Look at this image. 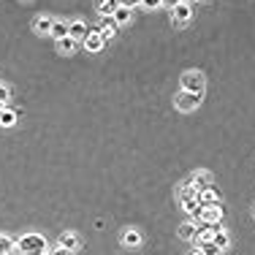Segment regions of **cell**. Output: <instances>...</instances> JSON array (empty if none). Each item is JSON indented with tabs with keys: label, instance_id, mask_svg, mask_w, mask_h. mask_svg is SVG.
<instances>
[{
	"label": "cell",
	"instance_id": "obj_1",
	"mask_svg": "<svg viewBox=\"0 0 255 255\" xmlns=\"http://www.w3.org/2000/svg\"><path fill=\"white\" fill-rule=\"evenodd\" d=\"M17 250H22L25 255H47L49 244L41 233H25V236L17 239Z\"/></svg>",
	"mask_w": 255,
	"mask_h": 255
},
{
	"label": "cell",
	"instance_id": "obj_2",
	"mask_svg": "<svg viewBox=\"0 0 255 255\" xmlns=\"http://www.w3.org/2000/svg\"><path fill=\"white\" fill-rule=\"evenodd\" d=\"M179 87H182V93H204V74L201 71H187V74H182Z\"/></svg>",
	"mask_w": 255,
	"mask_h": 255
},
{
	"label": "cell",
	"instance_id": "obj_3",
	"mask_svg": "<svg viewBox=\"0 0 255 255\" xmlns=\"http://www.w3.org/2000/svg\"><path fill=\"white\" fill-rule=\"evenodd\" d=\"M193 14H196V6H193V3H185V0H179V3H174V6H171V17H174L177 25L190 22Z\"/></svg>",
	"mask_w": 255,
	"mask_h": 255
},
{
	"label": "cell",
	"instance_id": "obj_4",
	"mask_svg": "<svg viewBox=\"0 0 255 255\" xmlns=\"http://www.w3.org/2000/svg\"><path fill=\"white\" fill-rule=\"evenodd\" d=\"M201 98H204V93H179L174 98V103H177L179 111H196L198 103H201Z\"/></svg>",
	"mask_w": 255,
	"mask_h": 255
},
{
	"label": "cell",
	"instance_id": "obj_5",
	"mask_svg": "<svg viewBox=\"0 0 255 255\" xmlns=\"http://www.w3.org/2000/svg\"><path fill=\"white\" fill-rule=\"evenodd\" d=\"M196 201H198V204H201V206H204V209H206V206H215V204H217V201H220V190H217V187H215V185H209V187H206V190H201V193H196Z\"/></svg>",
	"mask_w": 255,
	"mask_h": 255
},
{
	"label": "cell",
	"instance_id": "obj_6",
	"mask_svg": "<svg viewBox=\"0 0 255 255\" xmlns=\"http://www.w3.org/2000/svg\"><path fill=\"white\" fill-rule=\"evenodd\" d=\"M187 185H190L196 193H201V190H206L209 185H215V182H212V174H209V171H196V174L187 179Z\"/></svg>",
	"mask_w": 255,
	"mask_h": 255
},
{
	"label": "cell",
	"instance_id": "obj_7",
	"mask_svg": "<svg viewBox=\"0 0 255 255\" xmlns=\"http://www.w3.org/2000/svg\"><path fill=\"white\" fill-rule=\"evenodd\" d=\"M90 35V27L81 19H71L68 22V38H74V41H84Z\"/></svg>",
	"mask_w": 255,
	"mask_h": 255
},
{
	"label": "cell",
	"instance_id": "obj_8",
	"mask_svg": "<svg viewBox=\"0 0 255 255\" xmlns=\"http://www.w3.org/2000/svg\"><path fill=\"white\" fill-rule=\"evenodd\" d=\"M133 17V6H128V3H117L114 14H111V22L114 25H128Z\"/></svg>",
	"mask_w": 255,
	"mask_h": 255
},
{
	"label": "cell",
	"instance_id": "obj_9",
	"mask_svg": "<svg viewBox=\"0 0 255 255\" xmlns=\"http://www.w3.org/2000/svg\"><path fill=\"white\" fill-rule=\"evenodd\" d=\"M220 220H223V206L220 204L204 209V223H206V226H220Z\"/></svg>",
	"mask_w": 255,
	"mask_h": 255
},
{
	"label": "cell",
	"instance_id": "obj_10",
	"mask_svg": "<svg viewBox=\"0 0 255 255\" xmlns=\"http://www.w3.org/2000/svg\"><path fill=\"white\" fill-rule=\"evenodd\" d=\"M81 44H84V49H87V52H101L106 41L101 38V33H98V30H90V35H87L84 41H81Z\"/></svg>",
	"mask_w": 255,
	"mask_h": 255
},
{
	"label": "cell",
	"instance_id": "obj_11",
	"mask_svg": "<svg viewBox=\"0 0 255 255\" xmlns=\"http://www.w3.org/2000/svg\"><path fill=\"white\" fill-rule=\"evenodd\" d=\"M57 247H63V250H68V253H74V250L79 247V236H76L74 231H63V233H60Z\"/></svg>",
	"mask_w": 255,
	"mask_h": 255
},
{
	"label": "cell",
	"instance_id": "obj_12",
	"mask_svg": "<svg viewBox=\"0 0 255 255\" xmlns=\"http://www.w3.org/2000/svg\"><path fill=\"white\" fill-rule=\"evenodd\" d=\"M122 244H125V247H139L141 244V231L139 228H125V231H122Z\"/></svg>",
	"mask_w": 255,
	"mask_h": 255
},
{
	"label": "cell",
	"instance_id": "obj_13",
	"mask_svg": "<svg viewBox=\"0 0 255 255\" xmlns=\"http://www.w3.org/2000/svg\"><path fill=\"white\" fill-rule=\"evenodd\" d=\"M52 25H54V19L49 17V14H44V17H38V19H35V25H33V27H35V33L49 35V33H52Z\"/></svg>",
	"mask_w": 255,
	"mask_h": 255
},
{
	"label": "cell",
	"instance_id": "obj_14",
	"mask_svg": "<svg viewBox=\"0 0 255 255\" xmlns=\"http://www.w3.org/2000/svg\"><path fill=\"white\" fill-rule=\"evenodd\" d=\"M212 244H215V247L220 250V253H223V250H228V247H231V236H228V231L217 228V231H215V236H212Z\"/></svg>",
	"mask_w": 255,
	"mask_h": 255
},
{
	"label": "cell",
	"instance_id": "obj_15",
	"mask_svg": "<svg viewBox=\"0 0 255 255\" xmlns=\"http://www.w3.org/2000/svg\"><path fill=\"white\" fill-rule=\"evenodd\" d=\"M17 120H19V114L14 109H8V106L0 111V128H14V125H17Z\"/></svg>",
	"mask_w": 255,
	"mask_h": 255
},
{
	"label": "cell",
	"instance_id": "obj_16",
	"mask_svg": "<svg viewBox=\"0 0 255 255\" xmlns=\"http://www.w3.org/2000/svg\"><path fill=\"white\" fill-rule=\"evenodd\" d=\"M52 35L54 41H63V38H68V22H60V19H54V25H52Z\"/></svg>",
	"mask_w": 255,
	"mask_h": 255
},
{
	"label": "cell",
	"instance_id": "obj_17",
	"mask_svg": "<svg viewBox=\"0 0 255 255\" xmlns=\"http://www.w3.org/2000/svg\"><path fill=\"white\" fill-rule=\"evenodd\" d=\"M98 33H101V38H103V41H111V38L117 35V25L111 22V17H109V19H103V25H101Z\"/></svg>",
	"mask_w": 255,
	"mask_h": 255
},
{
	"label": "cell",
	"instance_id": "obj_18",
	"mask_svg": "<svg viewBox=\"0 0 255 255\" xmlns=\"http://www.w3.org/2000/svg\"><path fill=\"white\" fill-rule=\"evenodd\" d=\"M114 8H117V0H101L98 3V11H101L103 19H109L111 14H114Z\"/></svg>",
	"mask_w": 255,
	"mask_h": 255
},
{
	"label": "cell",
	"instance_id": "obj_19",
	"mask_svg": "<svg viewBox=\"0 0 255 255\" xmlns=\"http://www.w3.org/2000/svg\"><path fill=\"white\" fill-rule=\"evenodd\" d=\"M76 47H79V41H74V38H63V41H57V52H60V54H71Z\"/></svg>",
	"mask_w": 255,
	"mask_h": 255
},
{
	"label": "cell",
	"instance_id": "obj_20",
	"mask_svg": "<svg viewBox=\"0 0 255 255\" xmlns=\"http://www.w3.org/2000/svg\"><path fill=\"white\" fill-rule=\"evenodd\" d=\"M14 247H17V239L6 236V233H0V255H8Z\"/></svg>",
	"mask_w": 255,
	"mask_h": 255
},
{
	"label": "cell",
	"instance_id": "obj_21",
	"mask_svg": "<svg viewBox=\"0 0 255 255\" xmlns=\"http://www.w3.org/2000/svg\"><path fill=\"white\" fill-rule=\"evenodd\" d=\"M179 236L187 239V242H190V239H196V223H193V220L182 223V226H179Z\"/></svg>",
	"mask_w": 255,
	"mask_h": 255
},
{
	"label": "cell",
	"instance_id": "obj_22",
	"mask_svg": "<svg viewBox=\"0 0 255 255\" xmlns=\"http://www.w3.org/2000/svg\"><path fill=\"white\" fill-rule=\"evenodd\" d=\"M196 247L201 250L204 255H220V250H217L212 242H196Z\"/></svg>",
	"mask_w": 255,
	"mask_h": 255
},
{
	"label": "cell",
	"instance_id": "obj_23",
	"mask_svg": "<svg viewBox=\"0 0 255 255\" xmlns=\"http://www.w3.org/2000/svg\"><path fill=\"white\" fill-rule=\"evenodd\" d=\"M139 6L141 8H160V6H166V3H163V0H141Z\"/></svg>",
	"mask_w": 255,
	"mask_h": 255
},
{
	"label": "cell",
	"instance_id": "obj_24",
	"mask_svg": "<svg viewBox=\"0 0 255 255\" xmlns=\"http://www.w3.org/2000/svg\"><path fill=\"white\" fill-rule=\"evenodd\" d=\"M8 98H11V90H8L6 84H0V103L6 106V101H8Z\"/></svg>",
	"mask_w": 255,
	"mask_h": 255
},
{
	"label": "cell",
	"instance_id": "obj_25",
	"mask_svg": "<svg viewBox=\"0 0 255 255\" xmlns=\"http://www.w3.org/2000/svg\"><path fill=\"white\" fill-rule=\"evenodd\" d=\"M49 255H74V253H68V250H63V247H54V250H49Z\"/></svg>",
	"mask_w": 255,
	"mask_h": 255
},
{
	"label": "cell",
	"instance_id": "obj_26",
	"mask_svg": "<svg viewBox=\"0 0 255 255\" xmlns=\"http://www.w3.org/2000/svg\"><path fill=\"white\" fill-rule=\"evenodd\" d=\"M8 255H25V253H22V250H17V247H14V250H11V253H8Z\"/></svg>",
	"mask_w": 255,
	"mask_h": 255
},
{
	"label": "cell",
	"instance_id": "obj_27",
	"mask_svg": "<svg viewBox=\"0 0 255 255\" xmlns=\"http://www.w3.org/2000/svg\"><path fill=\"white\" fill-rule=\"evenodd\" d=\"M190 255H204V253H201V250H198V247H193V253H190Z\"/></svg>",
	"mask_w": 255,
	"mask_h": 255
},
{
	"label": "cell",
	"instance_id": "obj_28",
	"mask_svg": "<svg viewBox=\"0 0 255 255\" xmlns=\"http://www.w3.org/2000/svg\"><path fill=\"white\" fill-rule=\"evenodd\" d=\"M3 109H6V106H3V103H0V111H3Z\"/></svg>",
	"mask_w": 255,
	"mask_h": 255
},
{
	"label": "cell",
	"instance_id": "obj_29",
	"mask_svg": "<svg viewBox=\"0 0 255 255\" xmlns=\"http://www.w3.org/2000/svg\"><path fill=\"white\" fill-rule=\"evenodd\" d=\"M47 255H49V253H47Z\"/></svg>",
	"mask_w": 255,
	"mask_h": 255
}]
</instances>
